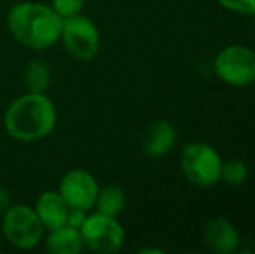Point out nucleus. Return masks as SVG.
Wrapping results in <instances>:
<instances>
[{
	"label": "nucleus",
	"instance_id": "f257e3e1",
	"mask_svg": "<svg viewBox=\"0 0 255 254\" xmlns=\"http://www.w3.org/2000/svg\"><path fill=\"white\" fill-rule=\"evenodd\" d=\"M2 122L12 139L35 143L52 134L57 126V108L47 92L26 91L10 101Z\"/></svg>",
	"mask_w": 255,
	"mask_h": 254
},
{
	"label": "nucleus",
	"instance_id": "f03ea898",
	"mask_svg": "<svg viewBox=\"0 0 255 254\" xmlns=\"http://www.w3.org/2000/svg\"><path fill=\"white\" fill-rule=\"evenodd\" d=\"M7 30L23 47L47 51L59 42L63 17L51 3L19 2L7 12Z\"/></svg>",
	"mask_w": 255,
	"mask_h": 254
},
{
	"label": "nucleus",
	"instance_id": "7ed1b4c3",
	"mask_svg": "<svg viewBox=\"0 0 255 254\" xmlns=\"http://www.w3.org/2000/svg\"><path fill=\"white\" fill-rule=\"evenodd\" d=\"M2 237L12 248L30 251L40 246L44 241L45 228L38 218L37 211L26 204H12L2 214Z\"/></svg>",
	"mask_w": 255,
	"mask_h": 254
},
{
	"label": "nucleus",
	"instance_id": "20e7f679",
	"mask_svg": "<svg viewBox=\"0 0 255 254\" xmlns=\"http://www.w3.org/2000/svg\"><path fill=\"white\" fill-rule=\"evenodd\" d=\"M222 159L219 152L208 143L193 141L181 152V171L191 185L210 188L221 180Z\"/></svg>",
	"mask_w": 255,
	"mask_h": 254
},
{
	"label": "nucleus",
	"instance_id": "39448f33",
	"mask_svg": "<svg viewBox=\"0 0 255 254\" xmlns=\"http://www.w3.org/2000/svg\"><path fill=\"white\" fill-rule=\"evenodd\" d=\"M64 49L78 61H91L101 47V33L96 23L85 14L64 17L61 24V37Z\"/></svg>",
	"mask_w": 255,
	"mask_h": 254
},
{
	"label": "nucleus",
	"instance_id": "423d86ee",
	"mask_svg": "<svg viewBox=\"0 0 255 254\" xmlns=\"http://www.w3.org/2000/svg\"><path fill=\"white\" fill-rule=\"evenodd\" d=\"M80 234L85 249L96 254H113L120 251L125 242V230L118 218L106 216L98 211L87 214Z\"/></svg>",
	"mask_w": 255,
	"mask_h": 254
},
{
	"label": "nucleus",
	"instance_id": "0eeeda50",
	"mask_svg": "<svg viewBox=\"0 0 255 254\" xmlns=\"http://www.w3.org/2000/svg\"><path fill=\"white\" fill-rule=\"evenodd\" d=\"M215 73L233 87H247L255 82V51L245 45H228L215 58Z\"/></svg>",
	"mask_w": 255,
	"mask_h": 254
},
{
	"label": "nucleus",
	"instance_id": "6e6552de",
	"mask_svg": "<svg viewBox=\"0 0 255 254\" xmlns=\"http://www.w3.org/2000/svg\"><path fill=\"white\" fill-rule=\"evenodd\" d=\"M57 192L68 204V207L91 211L94 209L96 199H98L99 183L92 173L82 167L70 169L61 176Z\"/></svg>",
	"mask_w": 255,
	"mask_h": 254
},
{
	"label": "nucleus",
	"instance_id": "1a4fd4ad",
	"mask_svg": "<svg viewBox=\"0 0 255 254\" xmlns=\"http://www.w3.org/2000/svg\"><path fill=\"white\" fill-rule=\"evenodd\" d=\"M203 241L210 251L217 254H229L240 246L238 228L226 218H212L203 232Z\"/></svg>",
	"mask_w": 255,
	"mask_h": 254
},
{
	"label": "nucleus",
	"instance_id": "9d476101",
	"mask_svg": "<svg viewBox=\"0 0 255 254\" xmlns=\"http://www.w3.org/2000/svg\"><path fill=\"white\" fill-rule=\"evenodd\" d=\"M175 141H177V132L174 126L167 120H154L142 134L141 148L142 153L151 159H160L174 148Z\"/></svg>",
	"mask_w": 255,
	"mask_h": 254
},
{
	"label": "nucleus",
	"instance_id": "9b49d317",
	"mask_svg": "<svg viewBox=\"0 0 255 254\" xmlns=\"http://www.w3.org/2000/svg\"><path fill=\"white\" fill-rule=\"evenodd\" d=\"M33 209L37 211L44 228L49 232L66 223L70 207H68V204L64 202V199L57 190H45L38 195Z\"/></svg>",
	"mask_w": 255,
	"mask_h": 254
},
{
	"label": "nucleus",
	"instance_id": "f8f14e48",
	"mask_svg": "<svg viewBox=\"0 0 255 254\" xmlns=\"http://www.w3.org/2000/svg\"><path fill=\"white\" fill-rule=\"evenodd\" d=\"M45 249L52 254H80L85 249L80 228L61 225L49 230V235L45 237Z\"/></svg>",
	"mask_w": 255,
	"mask_h": 254
},
{
	"label": "nucleus",
	"instance_id": "ddd939ff",
	"mask_svg": "<svg viewBox=\"0 0 255 254\" xmlns=\"http://www.w3.org/2000/svg\"><path fill=\"white\" fill-rule=\"evenodd\" d=\"M23 84L28 92H47L52 84L51 64L42 58L28 61L23 71Z\"/></svg>",
	"mask_w": 255,
	"mask_h": 254
},
{
	"label": "nucleus",
	"instance_id": "4468645a",
	"mask_svg": "<svg viewBox=\"0 0 255 254\" xmlns=\"http://www.w3.org/2000/svg\"><path fill=\"white\" fill-rule=\"evenodd\" d=\"M94 209L106 216L118 218L125 209V192L118 185H104L99 187Z\"/></svg>",
	"mask_w": 255,
	"mask_h": 254
},
{
	"label": "nucleus",
	"instance_id": "2eb2a0df",
	"mask_svg": "<svg viewBox=\"0 0 255 254\" xmlns=\"http://www.w3.org/2000/svg\"><path fill=\"white\" fill-rule=\"evenodd\" d=\"M249 176V167L243 160L240 159H229L222 162L221 167V180L226 181L231 187H240Z\"/></svg>",
	"mask_w": 255,
	"mask_h": 254
},
{
	"label": "nucleus",
	"instance_id": "dca6fc26",
	"mask_svg": "<svg viewBox=\"0 0 255 254\" xmlns=\"http://www.w3.org/2000/svg\"><path fill=\"white\" fill-rule=\"evenodd\" d=\"M85 0H51L52 9L59 14L61 17H70L75 14H80L84 9Z\"/></svg>",
	"mask_w": 255,
	"mask_h": 254
},
{
	"label": "nucleus",
	"instance_id": "f3484780",
	"mask_svg": "<svg viewBox=\"0 0 255 254\" xmlns=\"http://www.w3.org/2000/svg\"><path fill=\"white\" fill-rule=\"evenodd\" d=\"M222 7L238 14H255V0H217Z\"/></svg>",
	"mask_w": 255,
	"mask_h": 254
},
{
	"label": "nucleus",
	"instance_id": "a211bd4d",
	"mask_svg": "<svg viewBox=\"0 0 255 254\" xmlns=\"http://www.w3.org/2000/svg\"><path fill=\"white\" fill-rule=\"evenodd\" d=\"M85 218H87V211L77 209V207H70V209H68L66 223H64V225H70V227L80 228L82 225H84Z\"/></svg>",
	"mask_w": 255,
	"mask_h": 254
},
{
	"label": "nucleus",
	"instance_id": "6ab92c4d",
	"mask_svg": "<svg viewBox=\"0 0 255 254\" xmlns=\"http://www.w3.org/2000/svg\"><path fill=\"white\" fill-rule=\"evenodd\" d=\"M12 206V197H10V192L7 190L3 185H0V216L5 213L9 207Z\"/></svg>",
	"mask_w": 255,
	"mask_h": 254
},
{
	"label": "nucleus",
	"instance_id": "aec40b11",
	"mask_svg": "<svg viewBox=\"0 0 255 254\" xmlns=\"http://www.w3.org/2000/svg\"><path fill=\"white\" fill-rule=\"evenodd\" d=\"M148 253H154V254H161V249H139V254H148Z\"/></svg>",
	"mask_w": 255,
	"mask_h": 254
},
{
	"label": "nucleus",
	"instance_id": "412c9836",
	"mask_svg": "<svg viewBox=\"0 0 255 254\" xmlns=\"http://www.w3.org/2000/svg\"><path fill=\"white\" fill-rule=\"evenodd\" d=\"M0 244H2V234H0Z\"/></svg>",
	"mask_w": 255,
	"mask_h": 254
},
{
	"label": "nucleus",
	"instance_id": "4be33fe9",
	"mask_svg": "<svg viewBox=\"0 0 255 254\" xmlns=\"http://www.w3.org/2000/svg\"><path fill=\"white\" fill-rule=\"evenodd\" d=\"M254 16H255V14H254ZM254 28H255V17H254Z\"/></svg>",
	"mask_w": 255,
	"mask_h": 254
}]
</instances>
